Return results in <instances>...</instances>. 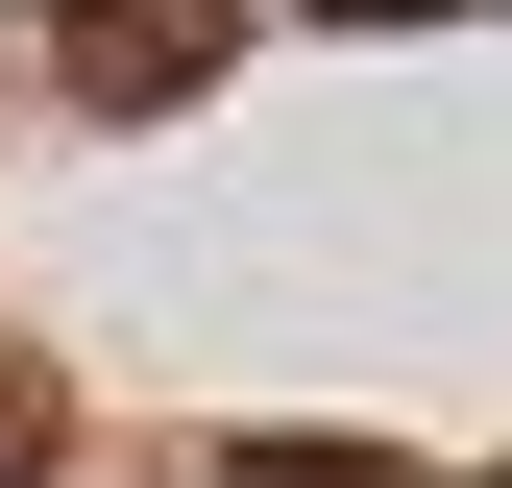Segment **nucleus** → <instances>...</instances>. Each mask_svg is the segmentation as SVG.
<instances>
[{
    "mask_svg": "<svg viewBox=\"0 0 512 488\" xmlns=\"http://www.w3.org/2000/svg\"><path fill=\"white\" fill-rule=\"evenodd\" d=\"M49 440H74V391H49V366L0 342V488H49Z\"/></svg>",
    "mask_w": 512,
    "mask_h": 488,
    "instance_id": "7ed1b4c3",
    "label": "nucleus"
},
{
    "mask_svg": "<svg viewBox=\"0 0 512 488\" xmlns=\"http://www.w3.org/2000/svg\"><path fill=\"white\" fill-rule=\"evenodd\" d=\"M317 25H439V0H317Z\"/></svg>",
    "mask_w": 512,
    "mask_h": 488,
    "instance_id": "20e7f679",
    "label": "nucleus"
},
{
    "mask_svg": "<svg viewBox=\"0 0 512 488\" xmlns=\"http://www.w3.org/2000/svg\"><path fill=\"white\" fill-rule=\"evenodd\" d=\"M220 49H244V0H74L49 74H74V122H171V98H220Z\"/></svg>",
    "mask_w": 512,
    "mask_h": 488,
    "instance_id": "f257e3e1",
    "label": "nucleus"
},
{
    "mask_svg": "<svg viewBox=\"0 0 512 488\" xmlns=\"http://www.w3.org/2000/svg\"><path fill=\"white\" fill-rule=\"evenodd\" d=\"M488 488H512V464H488Z\"/></svg>",
    "mask_w": 512,
    "mask_h": 488,
    "instance_id": "39448f33",
    "label": "nucleus"
},
{
    "mask_svg": "<svg viewBox=\"0 0 512 488\" xmlns=\"http://www.w3.org/2000/svg\"><path fill=\"white\" fill-rule=\"evenodd\" d=\"M196 488H415V464H391V440H220Z\"/></svg>",
    "mask_w": 512,
    "mask_h": 488,
    "instance_id": "f03ea898",
    "label": "nucleus"
}]
</instances>
